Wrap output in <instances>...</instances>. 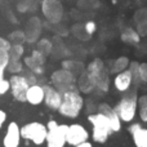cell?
Wrapping results in <instances>:
<instances>
[{
	"instance_id": "30",
	"label": "cell",
	"mask_w": 147,
	"mask_h": 147,
	"mask_svg": "<svg viewBox=\"0 0 147 147\" xmlns=\"http://www.w3.org/2000/svg\"><path fill=\"white\" fill-rule=\"evenodd\" d=\"M134 22L136 26H141V25H147V9H140L134 13Z\"/></svg>"
},
{
	"instance_id": "14",
	"label": "cell",
	"mask_w": 147,
	"mask_h": 147,
	"mask_svg": "<svg viewBox=\"0 0 147 147\" xmlns=\"http://www.w3.org/2000/svg\"><path fill=\"white\" fill-rule=\"evenodd\" d=\"M21 132L20 127L16 121L9 123V125L7 127V132L3 138V146L4 147H18L21 143Z\"/></svg>"
},
{
	"instance_id": "7",
	"label": "cell",
	"mask_w": 147,
	"mask_h": 147,
	"mask_svg": "<svg viewBox=\"0 0 147 147\" xmlns=\"http://www.w3.org/2000/svg\"><path fill=\"white\" fill-rule=\"evenodd\" d=\"M51 84L63 93L69 89L76 88V76L71 71L62 67L59 70H56L51 75Z\"/></svg>"
},
{
	"instance_id": "5",
	"label": "cell",
	"mask_w": 147,
	"mask_h": 147,
	"mask_svg": "<svg viewBox=\"0 0 147 147\" xmlns=\"http://www.w3.org/2000/svg\"><path fill=\"white\" fill-rule=\"evenodd\" d=\"M20 132H21V137L23 140L31 141L34 145L40 146L43 143H45L48 129H47V125H44L43 123L32 121L21 127Z\"/></svg>"
},
{
	"instance_id": "9",
	"label": "cell",
	"mask_w": 147,
	"mask_h": 147,
	"mask_svg": "<svg viewBox=\"0 0 147 147\" xmlns=\"http://www.w3.org/2000/svg\"><path fill=\"white\" fill-rule=\"evenodd\" d=\"M89 132L83 124H71L67 127V132H66V143L70 146H76L81 142H85L89 140Z\"/></svg>"
},
{
	"instance_id": "32",
	"label": "cell",
	"mask_w": 147,
	"mask_h": 147,
	"mask_svg": "<svg viewBox=\"0 0 147 147\" xmlns=\"http://www.w3.org/2000/svg\"><path fill=\"white\" fill-rule=\"evenodd\" d=\"M138 71H140V79L142 81V84H146L147 85V62L140 63Z\"/></svg>"
},
{
	"instance_id": "10",
	"label": "cell",
	"mask_w": 147,
	"mask_h": 147,
	"mask_svg": "<svg viewBox=\"0 0 147 147\" xmlns=\"http://www.w3.org/2000/svg\"><path fill=\"white\" fill-rule=\"evenodd\" d=\"M41 10L51 23H58L63 16V8L59 0H43Z\"/></svg>"
},
{
	"instance_id": "39",
	"label": "cell",
	"mask_w": 147,
	"mask_h": 147,
	"mask_svg": "<svg viewBox=\"0 0 147 147\" xmlns=\"http://www.w3.org/2000/svg\"><path fill=\"white\" fill-rule=\"evenodd\" d=\"M146 124H147V121H146Z\"/></svg>"
},
{
	"instance_id": "13",
	"label": "cell",
	"mask_w": 147,
	"mask_h": 147,
	"mask_svg": "<svg viewBox=\"0 0 147 147\" xmlns=\"http://www.w3.org/2000/svg\"><path fill=\"white\" fill-rule=\"evenodd\" d=\"M44 103L47 107L53 111H58L62 102V92H59L57 88H54L52 84H44Z\"/></svg>"
},
{
	"instance_id": "26",
	"label": "cell",
	"mask_w": 147,
	"mask_h": 147,
	"mask_svg": "<svg viewBox=\"0 0 147 147\" xmlns=\"http://www.w3.org/2000/svg\"><path fill=\"white\" fill-rule=\"evenodd\" d=\"M36 49L40 51L41 53H44L47 57H48L49 54L52 53V51H53V44H52V41L49 40V39H40V40L38 41Z\"/></svg>"
},
{
	"instance_id": "17",
	"label": "cell",
	"mask_w": 147,
	"mask_h": 147,
	"mask_svg": "<svg viewBox=\"0 0 147 147\" xmlns=\"http://www.w3.org/2000/svg\"><path fill=\"white\" fill-rule=\"evenodd\" d=\"M40 31H41V22L39 18L32 17L27 23V30L25 32L26 36V41L28 43H34V41L38 40L39 35H40Z\"/></svg>"
},
{
	"instance_id": "2",
	"label": "cell",
	"mask_w": 147,
	"mask_h": 147,
	"mask_svg": "<svg viewBox=\"0 0 147 147\" xmlns=\"http://www.w3.org/2000/svg\"><path fill=\"white\" fill-rule=\"evenodd\" d=\"M84 106H85V99L83 97V93H80L78 88H72L62 93V102L58 112L65 117L76 119L81 114Z\"/></svg>"
},
{
	"instance_id": "15",
	"label": "cell",
	"mask_w": 147,
	"mask_h": 147,
	"mask_svg": "<svg viewBox=\"0 0 147 147\" xmlns=\"http://www.w3.org/2000/svg\"><path fill=\"white\" fill-rule=\"evenodd\" d=\"M26 102H28L32 106H38V105L44 102V88L40 84H31L30 88L26 94Z\"/></svg>"
},
{
	"instance_id": "3",
	"label": "cell",
	"mask_w": 147,
	"mask_h": 147,
	"mask_svg": "<svg viewBox=\"0 0 147 147\" xmlns=\"http://www.w3.org/2000/svg\"><path fill=\"white\" fill-rule=\"evenodd\" d=\"M124 96L115 105V111L123 123H132L137 117L138 114V96L136 90H128L123 93Z\"/></svg>"
},
{
	"instance_id": "16",
	"label": "cell",
	"mask_w": 147,
	"mask_h": 147,
	"mask_svg": "<svg viewBox=\"0 0 147 147\" xmlns=\"http://www.w3.org/2000/svg\"><path fill=\"white\" fill-rule=\"evenodd\" d=\"M76 88L83 94H90L96 90L93 80L86 71H83L80 75L76 76Z\"/></svg>"
},
{
	"instance_id": "19",
	"label": "cell",
	"mask_w": 147,
	"mask_h": 147,
	"mask_svg": "<svg viewBox=\"0 0 147 147\" xmlns=\"http://www.w3.org/2000/svg\"><path fill=\"white\" fill-rule=\"evenodd\" d=\"M130 65V61L128 57L125 56H120L117 58H115L114 61H111L109 66V70L111 74H117V72H121L124 70H127Z\"/></svg>"
},
{
	"instance_id": "18",
	"label": "cell",
	"mask_w": 147,
	"mask_h": 147,
	"mask_svg": "<svg viewBox=\"0 0 147 147\" xmlns=\"http://www.w3.org/2000/svg\"><path fill=\"white\" fill-rule=\"evenodd\" d=\"M120 39H121L123 43L128 44V45L137 47V45H140L142 36H141L140 34H138L137 28L125 27L124 30L121 31V34H120Z\"/></svg>"
},
{
	"instance_id": "12",
	"label": "cell",
	"mask_w": 147,
	"mask_h": 147,
	"mask_svg": "<svg viewBox=\"0 0 147 147\" xmlns=\"http://www.w3.org/2000/svg\"><path fill=\"white\" fill-rule=\"evenodd\" d=\"M112 85H114L115 90L119 92V93H125V92L130 90L134 86V84H133V75L130 72V70L127 69L121 72L114 74Z\"/></svg>"
},
{
	"instance_id": "1",
	"label": "cell",
	"mask_w": 147,
	"mask_h": 147,
	"mask_svg": "<svg viewBox=\"0 0 147 147\" xmlns=\"http://www.w3.org/2000/svg\"><path fill=\"white\" fill-rule=\"evenodd\" d=\"M85 71L89 74L96 86V90L99 93H107L111 84V72L102 58L96 57L85 66Z\"/></svg>"
},
{
	"instance_id": "21",
	"label": "cell",
	"mask_w": 147,
	"mask_h": 147,
	"mask_svg": "<svg viewBox=\"0 0 147 147\" xmlns=\"http://www.w3.org/2000/svg\"><path fill=\"white\" fill-rule=\"evenodd\" d=\"M62 67L69 70V71H71L75 76L80 75L83 71H85L84 63H81V62H79V61H74V59H66V61H63L62 62Z\"/></svg>"
},
{
	"instance_id": "28",
	"label": "cell",
	"mask_w": 147,
	"mask_h": 147,
	"mask_svg": "<svg viewBox=\"0 0 147 147\" xmlns=\"http://www.w3.org/2000/svg\"><path fill=\"white\" fill-rule=\"evenodd\" d=\"M8 52H9V57L21 59V57H23L25 54V48H23V44H12Z\"/></svg>"
},
{
	"instance_id": "29",
	"label": "cell",
	"mask_w": 147,
	"mask_h": 147,
	"mask_svg": "<svg viewBox=\"0 0 147 147\" xmlns=\"http://www.w3.org/2000/svg\"><path fill=\"white\" fill-rule=\"evenodd\" d=\"M8 40L10 41V44H23L26 41V36H25V32L23 31H13L12 34L9 35Z\"/></svg>"
},
{
	"instance_id": "11",
	"label": "cell",
	"mask_w": 147,
	"mask_h": 147,
	"mask_svg": "<svg viewBox=\"0 0 147 147\" xmlns=\"http://www.w3.org/2000/svg\"><path fill=\"white\" fill-rule=\"evenodd\" d=\"M97 111L103 114L105 116H106V119H107V121H109L110 127H111L112 132H120V130H121L123 121L111 105L106 103V102H102V103H99L98 106H97Z\"/></svg>"
},
{
	"instance_id": "24",
	"label": "cell",
	"mask_w": 147,
	"mask_h": 147,
	"mask_svg": "<svg viewBox=\"0 0 147 147\" xmlns=\"http://www.w3.org/2000/svg\"><path fill=\"white\" fill-rule=\"evenodd\" d=\"M7 70L10 74H13V75H14V74H20L23 70V62L21 61L20 58H12V57H9V62H8Z\"/></svg>"
},
{
	"instance_id": "4",
	"label": "cell",
	"mask_w": 147,
	"mask_h": 147,
	"mask_svg": "<svg viewBox=\"0 0 147 147\" xmlns=\"http://www.w3.org/2000/svg\"><path fill=\"white\" fill-rule=\"evenodd\" d=\"M88 121L92 125V140L96 143H106L110 136L114 133L106 116L101 112L96 111L88 115Z\"/></svg>"
},
{
	"instance_id": "20",
	"label": "cell",
	"mask_w": 147,
	"mask_h": 147,
	"mask_svg": "<svg viewBox=\"0 0 147 147\" xmlns=\"http://www.w3.org/2000/svg\"><path fill=\"white\" fill-rule=\"evenodd\" d=\"M23 65L28 69V71L34 72L35 75H41V74H44V65L39 63V62L36 61V59H34L31 56L23 58Z\"/></svg>"
},
{
	"instance_id": "23",
	"label": "cell",
	"mask_w": 147,
	"mask_h": 147,
	"mask_svg": "<svg viewBox=\"0 0 147 147\" xmlns=\"http://www.w3.org/2000/svg\"><path fill=\"white\" fill-rule=\"evenodd\" d=\"M138 116L143 123L147 121V94L138 97Z\"/></svg>"
},
{
	"instance_id": "38",
	"label": "cell",
	"mask_w": 147,
	"mask_h": 147,
	"mask_svg": "<svg viewBox=\"0 0 147 147\" xmlns=\"http://www.w3.org/2000/svg\"><path fill=\"white\" fill-rule=\"evenodd\" d=\"M74 147H93V143L89 142V141H85V142H81V143H79V145H76Z\"/></svg>"
},
{
	"instance_id": "8",
	"label": "cell",
	"mask_w": 147,
	"mask_h": 147,
	"mask_svg": "<svg viewBox=\"0 0 147 147\" xmlns=\"http://www.w3.org/2000/svg\"><path fill=\"white\" fill-rule=\"evenodd\" d=\"M9 84H10V93L14 97L16 101L18 102H26V94L30 88V81L27 80L26 75H18L14 74L9 78Z\"/></svg>"
},
{
	"instance_id": "33",
	"label": "cell",
	"mask_w": 147,
	"mask_h": 147,
	"mask_svg": "<svg viewBox=\"0 0 147 147\" xmlns=\"http://www.w3.org/2000/svg\"><path fill=\"white\" fill-rule=\"evenodd\" d=\"M31 57H32L34 59H36V61L41 65H44L47 61V56L44 53H41L40 51H38V49H34V51L31 52Z\"/></svg>"
},
{
	"instance_id": "34",
	"label": "cell",
	"mask_w": 147,
	"mask_h": 147,
	"mask_svg": "<svg viewBox=\"0 0 147 147\" xmlns=\"http://www.w3.org/2000/svg\"><path fill=\"white\" fill-rule=\"evenodd\" d=\"M9 89H10L9 80L5 78H0V96L5 94L7 92H9Z\"/></svg>"
},
{
	"instance_id": "37",
	"label": "cell",
	"mask_w": 147,
	"mask_h": 147,
	"mask_svg": "<svg viewBox=\"0 0 147 147\" xmlns=\"http://www.w3.org/2000/svg\"><path fill=\"white\" fill-rule=\"evenodd\" d=\"M5 120H7V114H5V111L0 110V129H1V127L4 125Z\"/></svg>"
},
{
	"instance_id": "36",
	"label": "cell",
	"mask_w": 147,
	"mask_h": 147,
	"mask_svg": "<svg viewBox=\"0 0 147 147\" xmlns=\"http://www.w3.org/2000/svg\"><path fill=\"white\" fill-rule=\"evenodd\" d=\"M10 41L8 40V39H4L0 36V49H3V51H9L10 49Z\"/></svg>"
},
{
	"instance_id": "6",
	"label": "cell",
	"mask_w": 147,
	"mask_h": 147,
	"mask_svg": "<svg viewBox=\"0 0 147 147\" xmlns=\"http://www.w3.org/2000/svg\"><path fill=\"white\" fill-rule=\"evenodd\" d=\"M67 124H58L56 120H49L47 123V147H65L66 146Z\"/></svg>"
},
{
	"instance_id": "25",
	"label": "cell",
	"mask_w": 147,
	"mask_h": 147,
	"mask_svg": "<svg viewBox=\"0 0 147 147\" xmlns=\"http://www.w3.org/2000/svg\"><path fill=\"white\" fill-rule=\"evenodd\" d=\"M138 67H140V62H137V61L130 62L129 67H128V69L130 70V72H132V75H133V84H134L136 89H138V86L142 84V81H141V79H140V71H138Z\"/></svg>"
},
{
	"instance_id": "31",
	"label": "cell",
	"mask_w": 147,
	"mask_h": 147,
	"mask_svg": "<svg viewBox=\"0 0 147 147\" xmlns=\"http://www.w3.org/2000/svg\"><path fill=\"white\" fill-rule=\"evenodd\" d=\"M84 30H85V32L88 34L89 36L94 35L97 31V23L94 22V21H86V22L84 23Z\"/></svg>"
},
{
	"instance_id": "35",
	"label": "cell",
	"mask_w": 147,
	"mask_h": 147,
	"mask_svg": "<svg viewBox=\"0 0 147 147\" xmlns=\"http://www.w3.org/2000/svg\"><path fill=\"white\" fill-rule=\"evenodd\" d=\"M143 125L141 124V123H137V121H132L129 123V127H128V132L130 133V134H133L134 132H137L138 129H141Z\"/></svg>"
},
{
	"instance_id": "22",
	"label": "cell",
	"mask_w": 147,
	"mask_h": 147,
	"mask_svg": "<svg viewBox=\"0 0 147 147\" xmlns=\"http://www.w3.org/2000/svg\"><path fill=\"white\" fill-rule=\"evenodd\" d=\"M136 147H147V127H142L132 134Z\"/></svg>"
},
{
	"instance_id": "27",
	"label": "cell",
	"mask_w": 147,
	"mask_h": 147,
	"mask_svg": "<svg viewBox=\"0 0 147 147\" xmlns=\"http://www.w3.org/2000/svg\"><path fill=\"white\" fill-rule=\"evenodd\" d=\"M8 62H9V52L0 49V78H4Z\"/></svg>"
}]
</instances>
